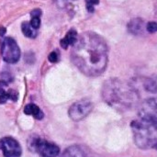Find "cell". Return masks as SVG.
I'll list each match as a JSON object with an SVG mask.
<instances>
[{
	"label": "cell",
	"instance_id": "cell-17",
	"mask_svg": "<svg viewBox=\"0 0 157 157\" xmlns=\"http://www.w3.org/2000/svg\"><path fill=\"white\" fill-rule=\"evenodd\" d=\"M86 8L88 12H94L95 10L94 6L99 4V0H86Z\"/></svg>",
	"mask_w": 157,
	"mask_h": 157
},
{
	"label": "cell",
	"instance_id": "cell-8",
	"mask_svg": "<svg viewBox=\"0 0 157 157\" xmlns=\"http://www.w3.org/2000/svg\"><path fill=\"white\" fill-rule=\"evenodd\" d=\"M0 147L5 157H20L21 147L19 144L11 137H5L0 141Z\"/></svg>",
	"mask_w": 157,
	"mask_h": 157
},
{
	"label": "cell",
	"instance_id": "cell-15",
	"mask_svg": "<svg viewBox=\"0 0 157 157\" xmlns=\"http://www.w3.org/2000/svg\"><path fill=\"white\" fill-rule=\"evenodd\" d=\"M21 29L23 34L28 38H35L37 36V30L31 27L29 22H23L21 25Z\"/></svg>",
	"mask_w": 157,
	"mask_h": 157
},
{
	"label": "cell",
	"instance_id": "cell-14",
	"mask_svg": "<svg viewBox=\"0 0 157 157\" xmlns=\"http://www.w3.org/2000/svg\"><path fill=\"white\" fill-rule=\"evenodd\" d=\"M144 88L150 93H157V75L148 77L144 81Z\"/></svg>",
	"mask_w": 157,
	"mask_h": 157
},
{
	"label": "cell",
	"instance_id": "cell-10",
	"mask_svg": "<svg viewBox=\"0 0 157 157\" xmlns=\"http://www.w3.org/2000/svg\"><path fill=\"white\" fill-rule=\"evenodd\" d=\"M61 157H86V153L83 147L79 145H73L68 147Z\"/></svg>",
	"mask_w": 157,
	"mask_h": 157
},
{
	"label": "cell",
	"instance_id": "cell-5",
	"mask_svg": "<svg viewBox=\"0 0 157 157\" xmlns=\"http://www.w3.org/2000/svg\"><path fill=\"white\" fill-rule=\"evenodd\" d=\"M1 54L5 62L8 63H16L20 58V50L15 40L6 37L1 45Z\"/></svg>",
	"mask_w": 157,
	"mask_h": 157
},
{
	"label": "cell",
	"instance_id": "cell-3",
	"mask_svg": "<svg viewBox=\"0 0 157 157\" xmlns=\"http://www.w3.org/2000/svg\"><path fill=\"white\" fill-rule=\"evenodd\" d=\"M134 142L138 147L143 149L151 148L157 145V127L141 120L132 123Z\"/></svg>",
	"mask_w": 157,
	"mask_h": 157
},
{
	"label": "cell",
	"instance_id": "cell-20",
	"mask_svg": "<svg viewBox=\"0 0 157 157\" xmlns=\"http://www.w3.org/2000/svg\"><path fill=\"white\" fill-rule=\"evenodd\" d=\"M72 1H75V0H57V4L61 6V7H63L64 6H66L68 3L72 2Z\"/></svg>",
	"mask_w": 157,
	"mask_h": 157
},
{
	"label": "cell",
	"instance_id": "cell-12",
	"mask_svg": "<svg viewBox=\"0 0 157 157\" xmlns=\"http://www.w3.org/2000/svg\"><path fill=\"white\" fill-rule=\"evenodd\" d=\"M128 29L131 33L138 35L144 31V20L141 18H134L128 24Z\"/></svg>",
	"mask_w": 157,
	"mask_h": 157
},
{
	"label": "cell",
	"instance_id": "cell-4",
	"mask_svg": "<svg viewBox=\"0 0 157 157\" xmlns=\"http://www.w3.org/2000/svg\"><path fill=\"white\" fill-rule=\"evenodd\" d=\"M139 120L157 127V98L144 100L139 107Z\"/></svg>",
	"mask_w": 157,
	"mask_h": 157
},
{
	"label": "cell",
	"instance_id": "cell-2",
	"mask_svg": "<svg viewBox=\"0 0 157 157\" xmlns=\"http://www.w3.org/2000/svg\"><path fill=\"white\" fill-rule=\"evenodd\" d=\"M102 96L109 106L120 110L132 108L139 99L136 90L128 83L119 79L108 80L104 84Z\"/></svg>",
	"mask_w": 157,
	"mask_h": 157
},
{
	"label": "cell",
	"instance_id": "cell-18",
	"mask_svg": "<svg viewBox=\"0 0 157 157\" xmlns=\"http://www.w3.org/2000/svg\"><path fill=\"white\" fill-rule=\"evenodd\" d=\"M146 29L150 33H155L157 31V23L155 21L149 22L146 26Z\"/></svg>",
	"mask_w": 157,
	"mask_h": 157
},
{
	"label": "cell",
	"instance_id": "cell-9",
	"mask_svg": "<svg viewBox=\"0 0 157 157\" xmlns=\"http://www.w3.org/2000/svg\"><path fill=\"white\" fill-rule=\"evenodd\" d=\"M9 99L12 101H17V93L14 89H11L6 82L0 81V103L4 104Z\"/></svg>",
	"mask_w": 157,
	"mask_h": 157
},
{
	"label": "cell",
	"instance_id": "cell-13",
	"mask_svg": "<svg viewBox=\"0 0 157 157\" xmlns=\"http://www.w3.org/2000/svg\"><path fill=\"white\" fill-rule=\"evenodd\" d=\"M24 112L27 115H31L33 116L35 119L37 120H41L44 117L43 112L40 110V109L36 106L35 104H28L25 109H24Z\"/></svg>",
	"mask_w": 157,
	"mask_h": 157
},
{
	"label": "cell",
	"instance_id": "cell-1",
	"mask_svg": "<svg viewBox=\"0 0 157 157\" xmlns=\"http://www.w3.org/2000/svg\"><path fill=\"white\" fill-rule=\"evenodd\" d=\"M109 48L105 40L95 32L83 33L74 45L72 61L85 75H100L107 68Z\"/></svg>",
	"mask_w": 157,
	"mask_h": 157
},
{
	"label": "cell",
	"instance_id": "cell-16",
	"mask_svg": "<svg viewBox=\"0 0 157 157\" xmlns=\"http://www.w3.org/2000/svg\"><path fill=\"white\" fill-rule=\"evenodd\" d=\"M31 20H30V25L33 29H35L36 30L40 28V15H41V11L40 9H35L33 10L31 13Z\"/></svg>",
	"mask_w": 157,
	"mask_h": 157
},
{
	"label": "cell",
	"instance_id": "cell-11",
	"mask_svg": "<svg viewBox=\"0 0 157 157\" xmlns=\"http://www.w3.org/2000/svg\"><path fill=\"white\" fill-rule=\"evenodd\" d=\"M77 40V33L75 29H70L67 34L65 35V37L63 39L61 40V46L63 48V49H67L68 46L70 45H75V43L76 42Z\"/></svg>",
	"mask_w": 157,
	"mask_h": 157
},
{
	"label": "cell",
	"instance_id": "cell-6",
	"mask_svg": "<svg viewBox=\"0 0 157 157\" xmlns=\"http://www.w3.org/2000/svg\"><path fill=\"white\" fill-rule=\"evenodd\" d=\"M30 146L41 157H57L60 153V149L56 144L40 138L33 139L30 142Z\"/></svg>",
	"mask_w": 157,
	"mask_h": 157
},
{
	"label": "cell",
	"instance_id": "cell-7",
	"mask_svg": "<svg viewBox=\"0 0 157 157\" xmlns=\"http://www.w3.org/2000/svg\"><path fill=\"white\" fill-rule=\"evenodd\" d=\"M92 110V102L88 99H82L74 103L69 109V117L75 121H79L86 118Z\"/></svg>",
	"mask_w": 157,
	"mask_h": 157
},
{
	"label": "cell",
	"instance_id": "cell-19",
	"mask_svg": "<svg viewBox=\"0 0 157 157\" xmlns=\"http://www.w3.org/2000/svg\"><path fill=\"white\" fill-rule=\"evenodd\" d=\"M59 60V52L57 51H53L49 55V61L51 63H56Z\"/></svg>",
	"mask_w": 157,
	"mask_h": 157
},
{
	"label": "cell",
	"instance_id": "cell-21",
	"mask_svg": "<svg viewBox=\"0 0 157 157\" xmlns=\"http://www.w3.org/2000/svg\"><path fill=\"white\" fill-rule=\"evenodd\" d=\"M5 32H6V29H4V28H0V35H1V36H3V35L5 34Z\"/></svg>",
	"mask_w": 157,
	"mask_h": 157
}]
</instances>
